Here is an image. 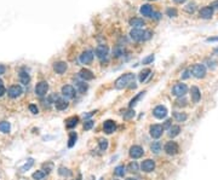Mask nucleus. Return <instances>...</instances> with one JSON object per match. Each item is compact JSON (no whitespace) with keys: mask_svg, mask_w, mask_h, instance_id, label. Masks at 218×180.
<instances>
[{"mask_svg":"<svg viewBox=\"0 0 218 180\" xmlns=\"http://www.w3.org/2000/svg\"><path fill=\"white\" fill-rule=\"evenodd\" d=\"M131 83H135V74L127 73V74L121 75V76L116 80L115 88L116 90H122V88H126V87L131 86Z\"/></svg>","mask_w":218,"mask_h":180,"instance_id":"f257e3e1","label":"nucleus"},{"mask_svg":"<svg viewBox=\"0 0 218 180\" xmlns=\"http://www.w3.org/2000/svg\"><path fill=\"white\" fill-rule=\"evenodd\" d=\"M188 93V87L186 83H177L172 88V94L176 97H184Z\"/></svg>","mask_w":218,"mask_h":180,"instance_id":"f03ea898","label":"nucleus"},{"mask_svg":"<svg viewBox=\"0 0 218 180\" xmlns=\"http://www.w3.org/2000/svg\"><path fill=\"white\" fill-rule=\"evenodd\" d=\"M191 74L196 77V79H203L206 75V67L203 64H194V67L191 68Z\"/></svg>","mask_w":218,"mask_h":180,"instance_id":"7ed1b4c3","label":"nucleus"},{"mask_svg":"<svg viewBox=\"0 0 218 180\" xmlns=\"http://www.w3.org/2000/svg\"><path fill=\"white\" fill-rule=\"evenodd\" d=\"M178 151H179V148H178V144L176 141H169V143H166V145H165V153H167V155L173 156L176 153H178Z\"/></svg>","mask_w":218,"mask_h":180,"instance_id":"20e7f679","label":"nucleus"},{"mask_svg":"<svg viewBox=\"0 0 218 180\" xmlns=\"http://www.w3.org/2000/svg\"><path fill=\"white\" fill-rule=\"evenodd\" d=\"M47 91H49V85L47 82H39L36 85V87H35V93L39 96V97H44L46 93H47Z\"/></svg>","mask_w":218,"mask_h":180,"instance_id":"39448f33","label":"nucleus"},{"mask_svg":"<svg viewBox=\"0 0 218 180\" xmlns=\"http://www.w3.org/2000/svg\"><path fill=\"white\" fill-rule=\"evenodd\" d=\"M143 153H144V151H143V149H142L139 145H133V146H131L130 156L133 158V160L142 157V156H143Z\"/></svg>","mask_w":218,"mask_h":180,"instance_id":"423d86ee","label":"nucleus"},{"mask_svg":"<svg viewBox=\"0 0 218 180\" xmlns=\"http://www.w3.org/2000/svg\"><path fill=\"white\" fill-rule=\"evenodd\" d=\"M130 35L135 41H141V40H143L144 30H143V29H141V28H133V29L131 30Z\"/></svg>","mask_w":218,"mask_h":180,"instance_id":"0eeeda50","label":"nucleus"},{"mask_svg":"<svg viewBox=\"0 0 218 180\" xmlns=\"http://www.w3.org/2000/svg\"><path fill=\"white\" fill-rule=\"evenodd\" d=\"M108 52H109V50H108V47H107L105 45H100V46H97V48H96V51H95L96 56H97L100 59L107 58V57H108Z\"/></svg>","mask_w":218,"mask_h":180,"instance_id":"6e6552de","label":"nucleus"},{"mask_svg":"<svg viewBox=\"0 0 218 180\" xmlns=\"http://www.w3.org/2000/svg\"><path fill=\"white\" fill-rule=\"evenodd\" d=\"M92 59H93V52L91 50H87L80 55V62L83 64H90L92 62Z\"/></svg>","mask_w":218,"mask_h":180,"instance_id":"1a4fd4ad","label":"nucleus"},{"mask_svg":"<svg viewBox=\"0 0 218 180\" xmlns=\"http://www.w3.org/2000/svg\"><path fill=\"white\" fill-rule=\"evenodd\" d=\"M162 131H164V127L160 125H153L150 126V136L153 138L158 139L162 136Z\"/></svg>","mask_w":218,"mask_h":180,"instance_id":"9d476101","label":"nucleus"},{"mask_svg":"<svg viewBox=\"0 0 218 180\" xmlns=\"http://www.w3.org/2000/svg\"><path fill=\"white\" fill-rule=\"evenodd\" d=\"M62 94L66 98L72 99V98L75 97V90H74V87L71 86V85H66V86L62 87Z\"/></svg>","mask_w":218,"mask_h":180,"instance_id":"9b49d317","label":"nucleus"},{"mask_svg":"<svg viewBox=\"0 0 218 180\" xmlns=\"http://www.w3.org/2000/svg\"><path fill=\"white\" fill-rule=\"evenodd\" d=\"M153 115H154L156 119H164V117H166V115H167V109H166L165 107H162V105H158L156 108H154Z\"/></svg>","mask_w":218,"mask_h":180,"instance_id":"f8f14e48","label":"nucleus"},{"mask_svg":"<svg viewBox=\"0 0 218 180\" xmlns=\"http://www.w3.org/2000/svg\"><path fill=\"white\" fill-rule=\"evenodd\" d=\"M7 94H9V97H11V98L19 97V96L22 94V88H21V86H18V85L11 86V87L9 88V91H7Z\"/></svg>","mask_w":218,"mask_h":180,"instance_id":"ddd939ff","label":"nucleus"},{"mask_svg":"<svg viewBox=\"0 0 218 180\" xmlns=\"http://www.w3.org/2000/svg\"><path fill=\"white\" fill-rule=\"evenodd\" d=\"M213 16V9L211 6H205L200 10V17L203 19H210Z\"/></svg>","mask_w":218,"mask_h":180,"instance_id":"4468645a","label":"nucleus"},{"mask_svg":"<svg viewBox=\"0 0 218 180\" xmlns=\"http://www.w3.org/2000/svg\"><path fill=\"white\" fill-rule=\"evenodd\" d=\"M142 170L143 172H147V173H149V172H153L154 170V168H155V162L153 161V160H145L142 162Z\"/></svg>","mask_w":218,"mask_h":180,"instance_id":"2eb2a0df","label":"nucleus"},{"mask_svg":"<svg viewBox=\"0 0 218 180\" xmlns=\"http://www.w3.org/2000/svg\"><path fill=\"white\" fill-rule=\"evenodd\" d=\"M103 129H104V132H105L107 134H112L113 132H115V129H116L115 122H114V121H112V120L105 121V122H104V125H103Z\"/></svg>","mask_w":218,"mask_h":180,"instance_id":"dca6fc26","label":"nucleus"},{"mask_svg":"<svg viewBox=\"0 0 218 180\" xmlns=\"http://www.w3.org/2000/svg\"><path fill=\"white\" fill-rule=\"evenodd\" d=\"M190 96H191V100L194 103H199L200 99H201V93H200V90L196 87V86H193L190 88Z\"/></svg>","mask_w":218,"mask_h":180,"instance_id":"f3484780","label":"nucleus"},{"mask_svg":"<svg viewBox=\"0 0 218 180\" xmlns=\"http://www.w3.org/2000/svg\"><path fill=\"white\" fill-rule=\"evenodd\" d=\"M79 75H80V77H81L84 81H90V80L93 79V74H92V71L88 70V69H81L80 70V73H79Z\"/></svg>","mask_w":218,"mask_h":180,"instance_id":"a211bd4d","label":"nucleus"},{"mask_svg":"<svg viewBox=\"0 0 218 180\" xmlns=\"http://www.w3.org/2000/svg\"><path fill=\"white\" fill-rule=\"evenodd\" d=\"M53 70L57 74H63L67 70V63L66 62H57L53 64Z\"/></svg>","mask_w":218,"mask_h":180,"instance_id":"6ab92c4d","label":"nucleus"},{"mask_svg":"<svg viewBox=\"0 0 218 180\" xmlns=\"http://www.w3.org/2000/svg\"><path fill=\"white\" fill-rule=\"evenodd\" d=\"M55 105H56V109L57 110H66L68 108V102L66 99H61L58 98L57 100L55 102Z\"/></svg>","mask_w":218,"mask_h":180,"instance_id":"aec40b11","label":"nucleus"},{"mask_svg":"<svg viewBox=\"0 0 218 180\" xmlns=\"http://www.w3.org/2000/svg\"><path fill=\"white\" fill-rule=\"evenodd\" d=\"M145 23L144 21L142 19V18H138V17H135V18H132L130 19V26H132L133 28H141L143 27Z\"/></svg>","mask_w":218,"mask_h":180,"instance_id":"412c9836","label":"nucleus"},{"mask_svg":"<svg viewBox=\"0 0 218 180\" xmlns=\"http://www.w3.org/2000/svg\"><path fill=\"white\" fill-rule=\"evenodd\" d=\"M141 14L143 15V16L152 17V15H153V7L150 5H148V4H145V5H143L141 7Z\"/></svg>","mask_w":218,"mask_h":180,"instance_id":"4be33fe9","label":"nucleus"},{"mask_svg":"<svg viewBox=\"0 0 218 180\" xmlns=\"http://www.w3.org/2000/svg\"><path fill=\"white\" fill-rule=\"evenodd\" d=\"M78 122H79V117L78 116H73V117L68 119L66 121V127L67 128H74L75 126L78 125Z\"/></svg>","mask_w":218,"mask_h":180,"instance_id":"5701e85b","label":"nucleus"},{"mask_svg":"<svg viewBox=\"0 0 218 180\" xmlns=\"http://www.w3.org/2000/svg\"><path fill=\"white\" fill-rule=\"evenodd\" d=\"M179 132H181V127H179V126H172V127L169 129V136H170L171 138H174V137H177V136L179 134Z\"/></svg>","mask_w":218,"mask_h":180,"instance_id":"b1692460","label":"nucleus"},{"mask_svg":"<svg viewBox=\"0 0 218 180\" xmlns=\"http://www.w3.org/2000/svg\"><path fill=\"white\" fill-rule=\"evenodd\" d=\"M150 73H152V70H150V69L142 70V71L139 73V76H138V80H139V82H144L145 80H147V77L150 75Z\"/></svg>","mask_w":218,"mask_h":180,"instance_id":"393cba45","label":"nucleus"},{"mask_svg":"<svg viewBox=\"0 0 218 180\" xmlns=\"http://www.w3.org/2000/svg\"><path fill=\"white\" fill-rule=\"evenodd\" d=\"M173 116L178 122H183V121H186V120L188 119V116H187L186 112H174Z\"/></svg>","mask_w":218,"mask_h":180,"instance_id":"a878e982","label":"nucleus"},{"mask_svg":"<svg viewBox=\"0 0 218 180\" xmlns=\"http://www.w3.org/2000/svg\"><path fill=\"white\" fill-rule=\"evenodd\" d=\"M10 128H11V126H10L9 122H6V121L0 122V131H1L2 133H9V132H10Z\"/></svg>","mask_w":218,"mask_h":180,"instance_id":"bb28decb","label":"nucleus"},{"mask_svg":"<svg viewBox=\"0 0 218 180\" xmlns=\"http://www.w3.org/2000/svg\"><path fill=\"white\" fill-rule=\"evenodd\" d=\"M150 150H152L154 153H159L160 151H161V144H160V141L153 143L152 146H150Z\"/></svg>","mask_w":218,"mask_h":180,"instance_id":"cd10ccee","label":"nucleus"},{"mask_svg":"<svg viewBox=\"0 0 218 180\" xmlns=\"http://www.w3.org/2000/svg\"><path fill=\"white\" fill-rule=\"evenodd\" d=\"M45 177H46V173H45L44 170H36V172L33 174V178L35 180H43Z\"/></svg>","mask_w":218,"mask_h":180,"instance_id":"c85d7f7f","label":"nucleus"},{"mask_svg":"<svg viewBox=\"0 0 218 180\" xmlns=\"http://www.w3.org/2000/svg\"><path fill=\"white\" fill-rule=\"evenodd\" d=\"M19 79H21L22 83H24V85H27V83L29 82V80H30L29 75L27 73H24V71H21V73H19Z\"/></svg>","mask_w":218,"mask_h":180,"instance_id":"c756f323","label":"nucleus"},{"mask_svg":"<svg viewBox=\"0 0 218 180\" xmlns=\"http://www.w3.org/2000/svg\"><path fill=\"white\" fill-rule=\"evenodd\" d=\"M76 138H78V136H76L75 132H72V133L69 134V143H68V146H69V148H73V146H74V144H75V141H76Z\"/></svg>","mask_w":218,"mask_h":180,"instance_id":"7c9ffc66","label":"nucleus"},{"mask_svg":"<svg viewBox=\"0 0 218 180\" xmlns=\"http://www.w3.org/2000/svg\"><path fill=\"white\" fill-rule=\"evenodd\" d=\"M114 173H115V175H118V177H124L125 175V167L118 166L114 169Z\"/></svg>","mask_w":218,"mask_h":180,"instance_id":"2f4dec72","label":"nucleus"},{"mask_svg":"<svg viewBox=\"0 0 218 180\" xmlns=\"http://www.w3.org/2000/svg\"><path fill=\"white\" fill-rule=\"evenodd\" d=\"M176 105H177V107H181V108H182V107H186V105H187V99L184 97H178V99L176 100Z\"/></svg>","mask_w":218,"mask_h":180,"instance_id":"473e14b6","label":"nucleus"},{"mask_svg":"<svg viewBox=\"0 0 218 180\" xmlns=\"http://www.w3.org/2000/svg\"><path fill=\"white\" fill-rule=\"evenodd\" d=\"M98 144H100V150H102V151L107 150V148H108V140L107 139H100Z\"/></svg>","mask_w":218,"mask_h":180,"instance_id":"72a5a7b5","label":"nucleus"},{"mask_svg":"<svg viewBox=\"0 0 218 180\" xmlns=\"http://www.w3.org/2000/svg\"><path fill=\"white\" fill-rule=\"evenodd\" d=\"M144 93H145V92H141V93H139V94H138L137 97H136V98H133V99L131 100V103H130V108H133V107H135V105L137 104V102H138V100H139L141 98H142V97H143V96H144Z\"/></svg>","mask_w":218,"mask_h":180,"instance_id":"f704fd0d","label":"nucleus"},{"mask_svg":"<svg viewBox=\"0 0 218 180\" xmlns=\"http://www.w3.org/2000/svg\"><path fill=\"white\" fill-rule=\"evenodd\" d=\"M33 165H34V160H33V158H29L28 161H27V163L21 168V172H26V170H28L29 168L33 166Z\"/></svg>","mask_w":218,"mask_h":180,"instance_id":"c9c22d12","label":"nucleus"},{"mask_svg":"<svg viewBox=\"0 0 218 180\" xmlns=\"http://www.w3.org/2000/svg\"><path fill=\"white\" fill-rule=\"evenodd\" d=\"M76 87H78L79 92H81V93H84L87 90V85L85 82H78L76 83Z\"/></svg>","mask_w":218,"mask_h":180,"instance_id":"e433bc0d","label":"nucleus"},{"mask_svg":"<svg viewBox=\"0 0 218 180\" xmlns=\"http://www.w3.org/2000/svg\"><path fill=\"white\" fill-rule=\"evenodd\" d=\"M127 168H129V170L132 172V173H133V172H137V170H138V163H137L136 161H133V162H131L130 165H129Z\"/></svg>","mask_w":218,"mask_h":180,"instance_id":"4c0bfd02","label":"nucleus"},{"mask_svg":"<svg viewBox=\"0 0 218 180\" xmlns=\"http://www.w3.org/2000/svg\"><path fill=\"white\" fill-rule=\"evenodd\" d=\"M195 9H196V6H195L194 2H190V4H188V5L186 6V11H187L188 14H193V12L195 11Z\"/></svg>","mask_w":218,"mask_h":180,"instance_id":"58836bf2","label":"nucleus"},{"mask_svg":"<svg viewBox=\"0 0 218 180\" xmlns=\"http://www.w3.org/2000/svg\"><path fill=\"white\" fill-rule=\"evenodd\" d=\"M154 58H155L154 55H149L148 57H145L144 59L142 61V64H150V63L154 61Z\"/></svg>","mask_w":218,"mask_h":180,"instance_id":"ea45409f","label":"nucleus"},{"mask_svg":"<svg viewBox=\"0 0 218 180\" xmlns=\"http://www.w3.org/2000/svg\"><path fill=\"white\" fill-rule=\"evenodd\" d=\"M92 127H93V121H92V120L85 121V123H84V129H85V131H88V129H91Z\"/></svg>","mask_w":218,"mask_h":180,"instance_id":"a19ab883","label":"nucleus"},{"mask_svg":"<svg viewBox=\"0 0 218 180\" xmlns=\"http://www.w3.org/2000/svg\"><path fill=\"white\" fill-rule=\"evenodd\" d=\"M59 174H61V175H67V177H69V175H71V172H69V169H67V168H64V167H61V168H59Z\"/></svg>","mask_w":218,"mask_h":180,"instance_id":"79ce46f5","label":"nucleus"},{"mask_svg":"<svg viewBox=\"0 0 218 180\" xmlns=\"http://www.w3.org/2000/svg\"><path fill=\"white\" fill-rule=\"evenodd\" d=\"M133 116H135V111L133 110H129L124 114V119L125 120H130L131 117H133Z\"/></svg>","mask_w":218,"mask_h":180,"instance_id":"37998d69","label":"nucleus"},{"mask_svg":"<svg viewBox=\"0 0 218 180\" xmlns=\"http://www.w3.org/2000/svg\"><path fill=\"white\" fill-rule=\"evenodd\" d=\"M166 14H167L169 17H176L177 16V11H176V9H167Z\"/></svg>","mask_w":218,"mask_h":180,"instance_id":"c03bdc74","label":"nucleus"},{"mask_svg":"<svg viewBox=\"0 0 218 180\" xmlns=\"http://www.w3.org/2000/svg\"><path fill=\"white\" fill-rule=\"evenodd\" d=\"M152 35H153V33H152L150 30H144V35H143V41H145V40H149V39L152 38Z\"/></svg>","mask_w":218,"mask_h":180,"instance_id":"a18cd8bd","label":"nucleus"},{"mask_svg":"<svg viewBox=\"0 0 218 180\" xmlns=\"http://www.w3.org/2000/svg\"><path fill=\"white\" fill-rule=\"evenodd\" d=\"M207 67L210 69H215L217 67V62H215V61H207Z\"/></svg>","mask_w":218,"mask_h":180,"instance_id":"49530a36","label":"nucleus"},{"mask_svg":"<svg viewBox=\"0 0 218 180\" xmlns=\"http://www.w3.org/2000/svg\"><path fill=\"white\" fill-rule=\"evenodd\" d=\"M29 110H30V112H33V114H38V107L36 105H34V104H30L29 105Z\"/></svg>","mask_w":218,"mask_h":180,"instance_id":"de8ad7c7","label":"nucleus"},{"mask_svg":"<svg viewBox=\"0 0 218 180\" xmlns=\"http://www.w3.org/2000/svg\"><path fill=\"white\" fill-rule=\"evenodd\" d=\"M212 9H216V10H218V0H215V1H212V4L210 5Z\"/></svg>","mask_w":218,"mask_h":180,"instance_id":"09e8293b","label":"nucleus"},{"mask_svg":"<svg viewBox=\"0 0 218 180\" xmlns=\"http://www.w3.org/2000/svg\"><path fill=\"white\" fill-rule=\"evenodd\" d=\"M162 127H164V129H165V128H169V129H170V128H171V120H167Z\"/></svg>","mask_w":218,"mask_h":180,"instance_id":"8fccbe9b","label":"nucleus"},{"mask_svg":"<svg viewBox=\"0 0 218 180\" xmlns=\"http://www.w3.org/2000/svg\"><path fill=\"white\" fill-rule=\"evenodd\" d=\"M5 92H6V90H5L4 85H1V86H0V97H1V96H4V93H5Z\"/></svg>","mask_w":218,"mask_h":180,"instance_id":"3c124183","label":"nucleus"},{"mask_svg":"<svg viewBox=\"0 0 218 180\" xmlns=\"http://www.w3.org/2000/svg\"><path fill=\"white\" fill-rule=\"evenodd\" d=\"M189 77V70H184L183 75H182V79H188Z\"/></svg>","mask_w":218,"mask_h":180,"instance_id":"603ef678","label":"nucleus"},{"mask_svg":"<svg viewBox=\"0 0 218 180\" xmlns=\"http://www.w3.org/2000/svg\"><path fill=\"white\" fill-rule=\"evenodd\" d=\"M206 41H207V42H213V41H218V36H217V38H208V39H206Z\"/></svg>","mask_w":218,"mask_h":180,"instance_id":"864d4df0","label":"nucleus"},{"mask_svg":"<svg viewBox=\"0 0 218 180\" xmlns=\"http://www.w3.org/2000/svg\"><path fill=\"white\" fill-rule=\"evenodd\" d=\"M5 70H6V68L2 65V64H0V75H2V74H5Z\"/></svg>","mask_w":218,"mask_h":180,"instance_id":"5fc2aeb1","label":"nucleus"},{"mask_svg":"<svg viewBox=\"0 0 218 180\" xmlns=\"http://www.w3.org/2000/svg\"><path fill=\"white\" fill-rule=\"evenodd\" d=\"M174 2H177V4H182V2H184L186 0H173Z\"/></svg>","mask_w":218,"mask_h":180,"instance_id":"6e6d98bb","label":"nucleus"},{"mask_svg":"<svg viewBox=\"0 0 218 180\" xmlns=\"http://www.w3.org/2000/svg\"><path fill=\"white\" fill-rule=\"evenodd\" d=\"M213 55L218 56V47H217V48H215V50H213Z\"/></svg>","mask_w":218,"mask_h":180,"instance_id":"4d7b16f0","label":"nucleus"},{"mask_svg":"<svg viewBox=\"0 0 218 180\" xmlns=\"http://www.w3.org/2000/svg\"><path fill=\"white\" fill-rule=\"evenodd\" d=\"M126 180H136V179H133V178H127Z\"/></svg>","mask_w":218,"mask_h":180,"instance_id":"13d9d810","label":"nucleus"},{"mask_svg":"<svg viewBox=\"0 0 218 180\" xmlns=\"http://www.w3.org/2000/svg\"><path fill=\"white\" fill-rule=\"evenodd\" d=\"M1 85H2V80H0V86H1Z\"/></svg>","mask_w":218,"mask_h":180,"instance_id":"bf43d9fd","label":"nucleus"},{"mask_svg":"<svg viewBox=\"0 0 218 180\" xmlns=\"http://www.w3.org/2000/svg\"><path fill=\"white\" fill-rule=\"evenodd\" d=\"M78 180H80V178H79V179H78Z\"/></svg>","mask_w":218,"mask_h":180,"instance_id":"052dcab7","label":"nucleus"}]
</instances>
